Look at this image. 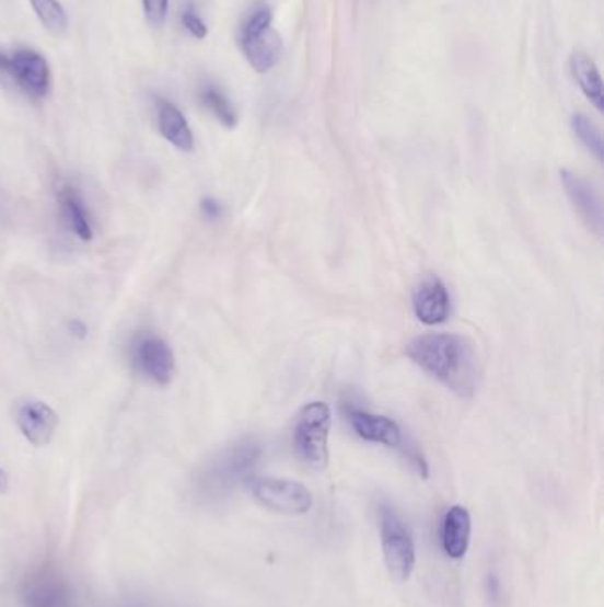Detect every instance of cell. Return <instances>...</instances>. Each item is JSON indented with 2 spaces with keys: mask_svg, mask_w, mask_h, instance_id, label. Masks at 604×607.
Returning <instances> with one entry per match:
<instances>
[{
  "mask_svg": "<svg viewBox=\"0 0 604 607\" xmlns=\"http://www.w3.org/2000/svg\"><path fill=\"white\" fill-rule=\"evenodd\" d=\"M415 317L426 325H438L451 317V294L440 277L423 279L414 294Z\"/></svg>",
  "mask_w": 604,
  "mask_h": 607,
  "instance_id": "13",
  "label": "cell"
},
{
  "mask_svg": "<svg viewBox=\"0 0 604 607\" xmlns=\"http://www.w3.org/2000/svg\"><path fill=\"white\" fill-rule=\"evenodd\" d=\"M569 68H571L572 77L577 80L586 99L594 103L597 111H603V80H601L600 70H597L595 62L586 56L585 51L577 50L572 51Z\"/></svg>",
  "mask_w": 604,
  "mask_h": 607,
  "instance_id": "17",
  "label": "cell"
},
{
  "mask_svg": "<svg viewBox=\"0 0 604 607\" xmlns=\"http://www.w3.org/2000/svg\"><path fill=\"white\" fill-rule=\"evenodd\" d=\"M247 483L254 500L277 514L303 515L312 508L311 491L300 481L260 477Z\"/></svg>",
  "mask_w": 604,
  "mask_h": 607,
  "instance_id": "7",
  "label": "cell"
},
{
  "mask_svg": "<svg viewBox=\"0 0 604 607\" xmlns=\"http://www.w3.org/2000/svg\"><path fill=\"white\" fill-rule=\"evenodd\" d=\"M117 607H148L146 604L139 603V600H128V603H123L121 606Z\"/></svg>",
  "mask_w": 604,
  "mask_h": 607,
  "instance_id": "28",
  "label": "cell"
},
{
  "mask_svg": "<svg viewBox=\"0 0 604 607\" xmlns=\"http://www.w3.org/2000/svg\"><path fill=\"white\" fill-rule=\"evenodd\" d=\"M10 88L19 89L33 102H42L51 91V70L47 57L20 48L10 57Z\"/></svg>",
  "mask_w": 604,
  "mask_h": 607,
  "instance_id": "9",
  "label": "cell"
},
{
  "mask_svg": "<svg viewBox=\"0 0 604 607\" xmlns=\"http://www.w3.org/2000/svg\"><path fill=\"white\" fill-rule=\"evenodd\" d=\"M56 202L59 217L68 231L82 242H91L94 239L93 216L80 188L73 183H59L56 188Z\"/></svg>",
  "mask_w": 604,
  "mask_h": 607,
  "instance_id": "11",
  "label": "cell"
},
{
  "mask_svg": "<svg viewBox=\"0 0 604 607\" xmlns=\"http://www.w3.org/2000/svg\"><path fill=\"white\" fill-rule=\"evenodd\" d=\"M182 25L196 39H205L208 36V25L202 22L191 5H186L182 11Z\"/></svg>",
  "mask_w": 604,
  "mask_h": 607,
  "instance_id": "21",
  "label": "cell"
},
{
  "mask_svg": "<svg viewBox=\"0 0 604 607\" xmlns=\"http://www.w3.org/2000/svg\"><path fill=\"white\" fill-rule=\"evenodd\" d=\"M28 2L33 5L34 13L42 22L43 27L50 31L51 34L61 36L68 31L70 19L59 0H28Z\"/></svg>",
  "mask_w": 604,
  "mask_h": 607,
  "instance_id": "19",
  "label": "cell"
},
{
  "mask_svg": "<svg viewBox=\"0 0 604 607\" xmlns=\"http://www.w3.org/2000/svg\"><path fill=\"white\" fill-rule=\"evenodd\" d=\"M0 85L10 88V57L0 54Z\"/></svg>",
  "mask_w": 604,
  "mask_h": 607,
  "instance_id": "25",
  "label": "cell"
},
{
  "mask_svg": "<svg viewBox=\"0 0 604 607\" xmlns=\"http://www.w3.org/2000/svg\"><path fill=\"white\" fill-rule=\"evenodd\" d=\"M472 538V517L465 506H451L442 523V546L452 560L465 558Z\"/></svg>",
  "mask_w": 604,
  "mask_h": 607,
  "instance_id": "16",
  "label": "cell"
},
{
  "mask_svg": "<svg viewBox=\"0 0 604 607\" xmlns=\"http://www.w3.org/2000/svg\"><path fill=\"white\" fill-rule=\"evenodd\" d=\"M380 537L383 560L392 580L408 581L417 563L415 542L408 526L391 505L380 506Z\"/></svg>",
  "mask_w": 604,
  "mask_h": 607,
  "instance_id": "4",
  "label": "cell"
},
{
  "mask_svg": "<svg viewBox=\"0 0 604 607\" xmlns=\"http://www.w3.org/2000/svg\"><path fill=\"white\" fill-rule=\"evenodd\" d=\"M14 423L28 444L43 448L54 439L59 416L48 403L36 398H27L14 406Z\"/></svg>",
  "mask_w": 604,
  "mask_h": 607,
  "instance_id": "10",
  "label": "cell"
},
{
  "mask_svg": "<svg viewBox=\"0 0 604 607\" xmlns=\"http://www.w3.org/2000/svg\"><path fill=\"white\" fill-rule=\"evenodd\" d=\"M156 113H159V130L163 139L167 140L169 145H173L176 150L190 153L196 148V139L190 125L186 122L182 111L176 103L156 96Z\"/></svg>",
  "mask_w": 604,
  "mask_h": 607,
  "instance_id": "15",
  "label": "cell"
},
{
  "mask_svg": "<svg viewBox=\"0 0 604 607\" xmlns=\"http://www.w3.org/2000/svg\"><path fill=\"white\" fill-rule=\"evenodd\" d=\"M20 600L24 607H74L70 581L50 565L37 566L25 577Z\"/></svg>",
  "mask_w": 604,
  "mask_h": 607,
  "instance_id": "8",
  "label": "cell"
},
{
  "mask_svg": "<svg viewBox=\"0 0 604 607\" xmlns=\"http://www.w3.org/2000/svg\"><path fill=\"white\" fill-rule=\"evenodd\" d=\"M348 421L355 434L368 443L383 444L386 448L400 449V451L408 443L399 425L391 417L378 416L362 409H349Z\"/></svg>",
  "mask_w": 604,
  "mask_h": 607,
  "instance_id": "12",
  "label": "cell"
},
{
  "mask_svg": "<svg viewBox=\"0 0 604 607\" xmlns=\"http://www.w3.org/2000/svg\"><path fill=\"white\" fill-rule=\"evenodd\" d=\"M10 492V474L5 472V469L0 468V495L8 494Z\"/></svg>",
  "mask_w": 604,
  "mask_h": 607,
  "instance_id": "26",
  "label": "cell"
},
{
  "mask_svg": "<svg viewBox=\"0 0 604 607\" xmlns=\"http://www.w3.org/2000/svg\"><path fill=\"white\" fill-rule=\"evenodd\" d=\"M265 449L254 437H243L211 455L191 478V492L200 503H220L252 478Z\"/></svg>",
  "mask_w": 604,
  "mask_h": 607,
  "instance_id": "2",
  "label": "cell"
},
{
  "mask_svg": "<svg viewBox=\"0 0 604 607\" xmlns=\"http://www.w3.org/2000/svg\"><path fill=\"white\" fill-rule=\"evenodd\" d=\"M240 47L252 68L259 73L270 71L279 62L282 39L271 27V11L268 5H259L252 11L240 31Z\"/></svg>",
  "mask_w": 604,
  "mask_h": 607,
  "instance_id": "5",
  "label": "cell"
},
{
  "mask_svg": "<svg viewBox=\"0 0 604 607\" xmlns=\"http://www.w3.org/2000/svg\"><path fill=\"white\" fill-rule=\"evenodd\" d=\"M199 208L200 214H202L206 220H220L223 214H225L222 203L219 199H214V197H202Z\"/></svg>",
  "mask_w": 604,
  "mask_h": 607,
  "instance_id": "23",
  "label": "cell"
},
{
  "mask_svg": "<svg viewBox=\"0 0 604 607\" xmlns=\"http://www.w3.org/2000/svg\"><path fill=\"white\" fill-rule=\"evenodd\" d=\"M71 331L77 334V336L84 337L85 332H88V329H85L84 323L80 322V320H74V322L70 323Z\"/></svg>",
  "mask_w": 604,
  "mask_h": 607,
  "instance_id": "27",
  "label": "cell"
},
{
  "mask_svg": "<svg viewBox=\"0 0 604 607\" xmlns=\"http://www.w3.org/2000/svg\"><path fill=\"white\" fill-rule=\"evenodd\" d=\"M415 365L461 398L474 397L480 383L479 354L468 337L451 332H431L406 346Z\"/></svg>",
  "mask_w": 604,
  "mask_h": 607,
  "instance_id": "1",
  "label": "cell"
},
{
  "mask_svg": "<svg viewBox=\"0 0 604 607\" xmlns=\"http://www.w3.org/2000/svg\"><path fill=\"white\" fill-rule=\"evenodd\" d=\"M199 102L206 111H210L225 128H234L237 125V113L231 100L223 94L222 89L213 84L200 85Z\"/></svg>",
  "mask_w": 604,
  "mask_h": 607,
  "instance_id": "18",
  "label": "cell"
},
{
  "mask_svg": "<svg viewBox=\"0 0 604 607\" xmlns=\"http://www.w3.org/2000/svg\"><path fill=\"white\" fill-rule=\"evenodd\" d=\"M131 366L149 382L169 386L176 371V355L162 336L154 332H140L130 343Z\"/></svg>",
  "mask_w": 604,
  "mask_h": 607,
  "instance_id": "6",
  "label": "cell"
},
{
  "mask_svg": "<svg viewBox=\"0 0 604 607\" xmlns=\"http://www.w3.org/2000/svg\"><path fill=\"white\" fill-rule=\"evenodd\" d=\"M11 220V202L8 192L0 187V231H4L5 226Z\"/></svg>",
  "mask_w": 604,
  "mask_h": 607,
  "instance_id": "24",
  "label": "cell"
},
{
  "mask_svg": "<svg viewBox=\"0 0 604 607\" xmlns=\"http://www.w3.org/2000/svg\"><path fill=\"white\" fill-rule=\"evenodd\" d=\"M572 131L577 134L578 139L585 145L586 150L595 154V159L603 160L604 146L603 136L600 128L583 114H574L571 117Z\"/></svg>",
  "mask_w": 604,
  "mask_h": 607,
  "instance_id": "20",
  "label": "cell"
},
{
  "mask_svg": "<svg viewBox=\"0 0 604 607\" xmlns=\"http://www.w3.org/2000/svg\"><path fill=\"white\" fill-rule=\"evenodd\" d=\"M332 428L330 406L311 402L303 406L294 423V451L305 466L325 469L328 466V435Z\"/></svg>",
  "mask_w": 604,
  "mask_h": 607,
  "instance_id": "3",
  "label": "cell"
},
{
  "mask_svg": "<svg viewBox=\"0 0 604 607\" xmlns=\"http://www.w3.org/2000/svg\"><path fill=\"white\" fill-rule=\"evenodd\" d=\"M560 177H562V185L566 188L569 202L574 206L578 216L585 220L586 226L594 233L600 234L603 231V206H601L597 192L594 191L591 183L578 176L577 173H572L569 169H562Z\"/></svg>",
  "mask_w": 604,
  "mask_h": 607,
  "instance_id": "14",
  "label": "cell"
},
{
  "mask_svg": "<svg viewBox=\"0 0 604 607\" xmlns=\"http://www.w3.org/2000/svg\"><path fill=\"white\" fill-rule=\"evenodd\" d=\"M144 5L146 20L149 25L153 27H160L165 24L169 13V0H142Z\"/></svg>",
  "mask_w": 604,
  "mask_h": 607,
  "instance_id": "22",
  "label": "cell"
}]
</instances>
